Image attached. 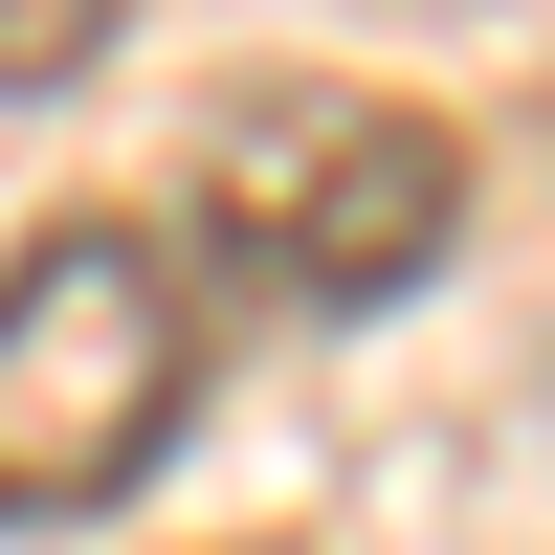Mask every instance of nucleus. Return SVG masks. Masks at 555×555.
<instances>
[{
  "label": "nucleus",
  "instance_id": "f257e3e1",
  "mask_svg": "<svg viewBox=\"0 0 555 555\" xmlns=\"http://www.w3.org/2000/svg\"><path fill=\"white\" fill-rule=\"evenodd\" d=\"M201 423V311H178L156 222H23L0 245V533H89L112 489H156V444Z\"/></svg>",
  "mask_w": 555,
  "mask_h": 555
},
{
  "label": "nucleus",
  "instance_id": "f03ea898",
  "mask_svg": "<svg viewBox=\"0 0 555 555\" xmlns=\"http://www.w3.org/2000/svg\"><path fill=\"white\" fill-rule=\"evenodd\" d=\"M201 245L267 267L289 311H400L444 245H467V133L400 112V89L267 67V89H222V112H201Z\"/></svg>",
  "mask_w": 555,
  "mask_h": 555
},
{
  "label": "nucleus",
  "instance_id": "7ed1b4c3",
  "mask_svg": "<svg viewBox=\"0 0 555 555\" xmlns=\"http://www.w3.org/2000/svg\"><path fill=\"white\" fill-rule=\"evenodd\" d=\"M133 0H0V89H89Z\"/></svg>",
  "mask_w": 555,
  "mask_h": 555
}]
</instances>
